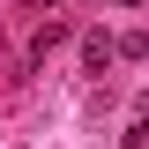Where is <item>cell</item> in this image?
<instances>
[{"mask_svg":"<svg viewBox=\"0 0 149 149\" xmlns=\"http://www.w3.org/2000/svg\"><path fill=\"white\" fill-rule=\"evenodd\" d=\"M112 60H119V37H104V30H90V37H82V67H90V74H104Z\"/></svg>","mask_w":149,"mask_h":149,"instance_id":"1","label":"cell"},{"mask_svg":"<svg viewBox=\"0 0 149 149\" xmlns=\"http://www.w3.org/2000/svg\"><path fill=\"white\" fill-rule=\"evenodd\" d=\"M127 149H149V104H134V119H127Z\"/></svg>","mask_w":149,"mask_h":149,"instance_id":"2","label":"cell"},{"mask_svg":"<svg viewBox=\"0 0 149 149\" xmlns=\"http://www.w3.org/2000/svg\"><path fill=\"white\" fill-rule=\"evenodd\" d=\"M119 60H149V30H127V37H119Z\"/></svg>","mask_w":149,"mask_h":149,"instance_id":"3","label":"cell"},{"mask_svg":"<svg viewBox=\"0 0 149 149\" xmlns=\"http://www.w3.org/2000/svg\"><path fill=\"white\" fill-rule=\"evenodd\" d=\"M45 8H60V0H30V15H37V22H45Z\"/></svg>","mask_w":149,"mask_h":149,"instance_id":"4","label":"cell"},{"mask_svg":"<svg viewBox=\"0 0 149 149\" xmlns=\"http://www.w3.org/2000/svg\"><path fill=\"white\" fill-rule=\"evenodd\" d=\"M112 8H149V0H112Z\"/></svg>","mask_w":149,"mask_h":149,"instance_id":"5","label":"cell"}]
</instances>
